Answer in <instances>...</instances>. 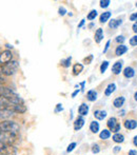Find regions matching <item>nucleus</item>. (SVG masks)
Returning a JSON list of instances; mask_svg holds the SVG:
<instances>
[{
    "label": "nucleus",
    "mask_w": 137,
    "mask_h": 155,
    "mask_svg": "<svg viewBox=\"0 0 137 155\" xmlns=\"http://www.w3.org/2000/svg\"><path fill=\"white\" fill-rule=\"evenodd\" d=\"M0 96L6 98V99L12 102V104H23L22 98L17 93H15L14 91L11 90L10 88H6V87H0Z\"/></svg>",
    "instance_id": "f257e3e1"
},
{
    "label": "nucleus",
    "mask_w": 137,
    "mask_h": 155,
    "mask_svg": "<svg viewBox=\"0 0 137 155\" xmlns=\"http://www.w3.org/2000/svg\"><path fill=\"white\" fill-rule=\"evenodd\" d=\"M18 140H19V134L18 133L0 131V143L13 146L14 143H18Z\"/></svg>",
    "instance_id": "f03ea898"
},
{
    "label": "nucleus",
    "mask_w": 137,
    "mask_h": 155,
    "mask_svg": "<svg viewBox=\"0 0 137 155\" xmlns=\"http://www.w3.org/2000/svg\"><path fill=\"white\" fill-rule=\"evenodd\" d=\"M0 131L18 133L20 132V126L13 120H2L0 121Z\"/></svg>",
    "instance_id": "7ed1b4c3"
},
{
    "label": "nucleus",
    "mask_w": 137,
    "mask_h": 155,
    "mask_svg": "<svg viewBox=\"0 0 137 155\" xmlns=\"http://www.w3.org/2000/svg\"><path fill=\"white\" fill-rule=\"evenodd\" d=\"M19 69V63L16 60H12V61L8 62L6 64L2 65V74H4L5 76H11L14 75Z\"/></svg>",
    "instance_id": "20e7f679"
},
{
    "label": "nucleus",
    "mask_w": 137,
    "mask_h": 155,
    "mask_svg": "<svg viewBox=\"0 0 137 155\" xmlns=\"http://www.w3.org/2000/svg\"><path fill=\"white\" fill-rule=\"evenodd\" d=\"M17 149L12 145L0 143V155H16Z\"/></svg>",
    "instance_id": "39448f33"
},
{
    "label": "nucleus",
    "mask_w": 137,
    "mask_h": 155,
    "mask_svg": "<svg viewBox=\"0 0 137 155\" xmlns=\"http://www.w3.org/2000/svg\"><path fill=\"white\" fill-rule=\"evenodd\" d=\"M12 60H13V54L11 51L5 50V51L0 53V64L1 65L6 64V63L12 61Z\"/></svg>",
    "instance_id": "423d86ee"
},
{
    "label": "nucleus",
    "mask_w": 137,
    "mask_h": 155,
    "mask_svg": "<svg viewBox=\"0 0 137 155\" xmlns=\"http://www.w3.org/2000/svg\"><path fill=\"white\" fill-rule=\"evenodd\" d=\"M15 116V112L10 109H0V118L2 120H11Z\"/></svg>",
    "instance_id": "0eeeda50"
},
{
    "label": "nucleus",
    "mask_w": 137,
    "mask_h": 155,
    "mask_svg": "<svg viewBox=\"0 0 137 155\" xmlns=\"http://www.w3.org/2000/svg\"><path fill=\"white\" fill-rule=\"evenodd\" d=\"M122 65H123V61L122 60H119V61H116L114 64L112 65V72L114 75H118L120 74V72L122 71Z\"/></svg>",
    "instance_id": "6e6552de"
},
{
    "label": "nucleus",
    "mask_w": 137,
    "mask_h": 155,
    "mask_svg": "<svg viewBox=\"0 0 137 155\" xmlns=\"http://www.w3.org/2000/svg\"><path fill=\"white\" fill-rule=\"evenodd\" d=\"M84 118L82 116H78L74 121V131H79L84 126Z\"/></svg>",
    "instance_id": "1a4fd4ad"
},
{
    "label": "nucleus",
    "mask_w": 137,
    "mask_h": 155,
    "mask_svg": "<svg viewBox=\"0 0 137 155\" xmlns=\"http://www.w3.org/2000/svg\"><path fill=\"white\" fill-rule=\"evenodd\" d=\"M123 126L127 130H135L137 128V120H135V119H127L123 123Z\"/></svg>",
    "instance_id": "9d476101"
},
{
    "label": "nucleus",
    "mask_w": 137,
    "mask_h": 155,
    "mask_svg": "<svg viewBox=\"0 0 137 155\" xmlns=\"http://www.w3.org/2000/svg\"><path fill=\"white\" fill-rule=\"evenodd\" d=\"M125 102H126V98L123 97V96H118V97L115 98L114 101H113V106L117 109H120V108H122Z\"/></svg>",
    "instance_id": "9b49d317"
},
{
    "label": "nucleus",
    "mask_w": 137,
    "mask_h": 155,
    "mask_svg": "<svg viewBox=\"0 0 137 155\" xmlns=\"http://www.w3.org/2000/svg\"><path fill=\"white\" fill-rule=\"evenodd\" d=\"M89 110H90V108H89V106L86 104H81L79 106V108H78V113H79V116H86L89 113Z\"/></svg>",
    "instance_id": "f8f14e48"
},
{
    "label": "nucleus",
    "mask_w": 137,
    "mask_h": 155,
    "mask_svg": "<svg viewBox=\"0 0 137 155\" xmlns=\"http://www.w3.org/2000/svg\"><path fill=\"white\" fill-rule=\"evenodd\" d=\"M122 73L126 78H133L134 76H135V70L132 67H127V68H125Z\"/></svg>",
    "instance_id": "ddd939ff"
},
{
    "label": "nucleus",
    "mask_w": 137,
    "mask_h": 155,
    "mask_svg": "<svg viewBox=\"0 0 137 155\" xmlns=\"http://www.w3.org/2000/svg\"><path fill=\"white\" fill-rule=\"evenodd\" d=\"M103 30L101 29V28H99V29L96 30V32H95V35H94V39H95V42L96 43H100L101 40L103 39Z\"/></svg>",
    "instance_id": "4468645a"
},
{
    "label": "nucleus",
    "mask_w": 137,
    "mask_h": 155,
    "mask_svg": "<svg viewBox=\"0 0 137 155\" xmlns=\"http://www.w3.org/2000/svg\"><path fill=\"white\" fill-rule=\"evenodd\" d=\"M128 47L125 45H119L118 47L115 49V54H116V56H121L123 55V54H126L128 52Z\"/></svg>",
    "instance_id": "2eb2a0df"
},
{
    "label": "nucleus",
    "mask_w": 137,
    "mask_h": 155,
    "mask_svg": "<svg viewBox=\"0 0 137 155\" xmlns=\"http://www.w3.org/2000/svg\"><path fill=\"white\" fill-rule=\"evenodd\" d=\"M106 112L103 110H95L94 111V117L97 119V120H103L106 117Z\"/></svg>",
    "instance_id": "dca6fc26"
},
{
    "label": "nucleus",
    "mask_w": 137,
    "mask_h": 155,
    "mask_svg": "<svg viewBox=\"0 0 137 155\" xmlns=\"http://www.w3.org/2000/svg\"><path fill=\"white\" fill-rule=\"evenodd\" d=\"M115 90H116V84H115L114 82H112V84H109L108 86H106V90H104V95H106V96H111L113 93L115 92Z\"/></svg>",
    "instance_id": "f3484780"
},
{
    "label": "nucleus",
    "mask_w": 137,
    "mask_h": 155,
    "mask_svg": "<svg viewBox=\"0 0 137 155\" xmlns=\"http://www.w3.org/2000/svg\"><path fill=\"white\" fill-rule=\"evenodd\" d=\"M121 25H122V20H121V19H112V20H110V22H109V28L115 30L120 27Z\"/></svg>",
    "instance_id": "a211bd4d"
},
{
    "label": "nucleus",
    "mask_w": 137,
    "mask_h": 155,
    "mask_svg": "<svg viewBox=\"0 0 137 155\" xmlns=\"http://www.w3.org/2000/svg\"><path fill=\"white\" fill-rule=\"evenodd\" d=\"M117 124H118V121H117V118L116 117H110V118L108 119V123H106V126H108L109 130L110 131H113L114 130V128L117 126Z\"/></svg>",
    "instance_id": "6ab92c4d"
},
{
    "label": "nucleus",
    "mask_w": 137,
    "mask_h": 155,
    "mask_svg": "<svg viewBox=\"0 0 137 155\" xmlns=\"http://www.w3.org/2000/svg\"><path fill=\"white\" fill-rule=\"evenodd\" d=\"M99 129H100V126H99V123L97 120H93L90 124V131L94 134L99 132Z\"/></svg>",
    "instance_id": "aec40b11"
},
{
    "label": "nucleus",
    "mask_w": 137,
    "mask_h": 155,
    "mask_svg": "<svg viewBox=\"0 0 137 155\" xmlns=\"http://www.w3.org/2000/svg\"><path fill=\"white\" fill-rule=\"evenodd\" d=\"M97 91L95 90H90L88 91V93H86V99L89 100V101H95V100L97 99Z\"/></svg>",
    "instance_id": "412c9836"
},
{
    "label": "nucleus",
    "mask_w": 137,
    "mask_h": 155,
    "mask_svg": "<svg viewBox=\"0 0 137 155\" xmlns=\"http://www.w3.org/2000/svg\"><path fill=\"white\" fill-rule=\"evenodd\" d=\"M111 16H112V13L111 12H109V11L108 12H104L99 17V21H100V23H106L111 18Z\"/></svg>",
    "instance_id": "4be33fe9"
},
{
    "label": "nucleus",
    "mask_w": 137,
    "mask_h": 155,
    "mask_svg": "<svg viewBox=\"0 0 137 155\" xmlns=\"http://www.w3.org/2000/svg\"><path fill=\"white\" fill-rule=\"evenodd\" d=\"M82 70H83V64H81V63H75V64L73 65L74 75H79V74L82 72Z\"/></svg>",
    "instance_id": "5701e85b"
},
{
    "label": "nucleus",
    "mask_w": 137,
    "mask_h": 155,
    "mask_svg": "<svg viewBox=\"0 0 137 155\" xmlns=\"http://www.w3.org/2000/svg\"><path fill=\"white\" fill-rule=\"evenodd\" d=\"M99 137L103 140H106V139H109L111 137V131L109 129H104V130H103L99 133Z\"/></svg>",
    "instance_id": "b1692460"
},
{
    "label": "nucleus",
    "mask_w": 137,
    "mask_h": 155,
    "mask_svg": "<svg viewBox=\"0 0 137 155\" xmlns=\"http://www.w3.org/2000/svg\"><path fill=\"white\" fill-rule=\"evenodd\" d=\"M112 139H113V141H115V143H121L125 141V136H123L122 134H120V133H116V134H114L112 136Z\"/></svg>",
    "instance_id": "393cba45"
},
{
    "label": "nucleus",
    "mask_w": 137,
    "mask_h": 155,
    "mask_svg": "<svg viewBox=\"0 0 137 155\" xmlns=\"http://www.w3.org/2000/svg\"><path fill=\"white\" fill-rule=\"evenodd\" d=\"M97 15H98V14H97V11L96 10H92L88 14V16H86V19H88V20H94V19L97 17Z\"/></svg>",
    "instance_id": "a878e982"
},
{
    "label": "nucleus",
    "mask_w": 137,
    "mask_h": 155,
    "mask_svg": "<svg viewBox=\"0 0 137 155\" xmlns=\"http://www.w3.org/2000/svg\"><path fill=\"white\" fill-rule=\"evenodd\" d=\"M108 68H109V61L108 60H104V61L101 62V64H100V72L103 74L104 72L108 70Z\"/></svg>",
    "instance_id": "bb28decb"
},
{
    "label": "nucleus",
    "mask_w": 137,
    "mask_h": 155,
    "mask_svg": "<svg viewBox=\"0 0 137 155\" xmlns=\"http://www.w3.org/2000/svg\"><path fill=\"white\" fill-rule=\"evenodd\" d=\"M71 60H72V57L70 56V57L66 58V59L61 60V65L64 68H69L70 65H71Z\"/></svg>",
    "instance_id": "cd10ccee"
},
{
    "label": "nucleus",
    "mask_w": 137,
    "mask_h": 155,
    "mask_svg": "<svg viewBox=\"0 0 137 155\" xmlns=\"http://www.w3.org/2000/svg\"><path fill=\"white\" fill-rule=\"evenodd\" d=\"M92 153L93 154H97L100 152V147H99L98 143H94V145H92Z\"/></svg>",
    "instance_id": "c85d7f7f"
},
{
    "label": "nucleus",
    "mask_w": 137,
    "mask_h": 155,
    "mask_svg": "<svg viewBox=\"0 0 137 155\" xmlns=\"http://www.w3.org/2000/svg\"><path fill=\"white\" fill-rule=\"evenodd\" d=\"M76 146H77V143H71L68 146V148H67V152H68V153H71V152H73L74 150H75Z\"/></svg>",
    "instance_id": "c756f323"
},
{
    "label": "nucleus",
    "mask_w": 137,
    "mask_h": 155,
    "mask_svg": "<svg viewBox=\"0 0 137 155\" xmlns=\"http://www.w3.org/2000/svg\"><path fill=\"white\" fill-rule=\"evenodd\" d=\"M99 3H100V8H106L111 4V1H110V0H101V1L99 2Z\"/></svg>",
    "instance_id": "7c9ffc66"
},
{
    "label": "nucleus",
    "mask_w": 137,
    "mask_h": 155,
    "mask_svg": "<svg viewBox=\"0 0 137 155\" xmlns=\"http://www.w3.org/2000/svg\"><path fill=\"white\" fill-rule=\"evenodd\" d=\"M129 42H130V45H132V47H136L137 45V35L131 37L130 40H129Z\"/></svg>",
    "instance_id": "2f4dec72"
},
{
    "label": "nucleus",
    "mask_w": 137,
    "mask_h": 155,
    "mask_svg": "<svg viewBox=\"0 0 137 155\" xmlns=\"http://www.w3.org/2000/svg\"><path fill=\"white\" fill-rule=\"evenodd\" d=\"M67 13H68V11H67V8H64V6H60V8H58V14H59L60 16H64Z\"/></svg>",
    "instance_id": "473e14b6"
},
{
    "label": "nucleus",
    "mask_w": 137,
    "mask_h": 155,
    "mask_svg": "<svg viewBox=\"0 0 137 155\" xmlns=\"http://www.w3.org/2000/svg\"><path fill=\"white\" fill-rule=\"evenodd\" d=\"M116 42H118V43H120V45H122L123 42H125V40H126V37L123 36V35H119V36H117L116 37Z\"/></svg>",
    "instance_id": "72a5a7b5"
},
{
    "label": "nucleus",
    "mask_w": 137,
    "mask_h": 155,
    "mask_svg": "<svg viewBox=\"0 0 137 155\" xmlns=\"http://www.w3.org/2000/svg\"><path fill=\"white\" fill-rule=\"evenodd\" d=\"M64 111V107H62L61 104H56V108H55V113H59Z\"/></svg>",
    "instance_id": "f704fd0d"
},
{
    "label": "nucleus",
    "mask_w": 137,
    "mask_h": 155,
    "mask_svg": "<svg viewBox=\"0 0 137 155\" xmlns=\"http://www.w3.org/2000/svg\"><path fill=\"white\" fill-rule=\"evenodd\" d=\"M110 45H111V40H108L106 43V47H104V49H103V54H106V52H108L109 48H110Z\"/></svg>",
    "instance_id": "c9c22d12"
},
{
    "label": "nucleus",
    "mask_w": 137,
    "mask_h": 155,
    "mask_svg": "<svg viewBox=\"0 0 137 155\" xmlns=\"http://www.w3.org/2000/svg\"><path fill=\"white\" fill-rule=\"evenodd\" d=\"M130 20L137 22V13H133V14H131V16H130Z\"/></svg>",
    "instance_id": "e433bc0d"
},
{
    "label": "nucleus",
    "mask_w": 137,
    "mask_h": 155,
    "mask_svg": "<svg viewBox=\"0 0 137 155\" xmlns=\"http://www.w3.org/2000/svg\"><path fill=\"white\" fill-rule=\"evenodd\" d=\"M93 59V55H89V57H86L84 58V62L86 63V64H89V63H91Z\"/></svg>",
    "instance_id": "4c0bfd02"
},
{
    "label": "nucleus",
    "mask_w": 137,
    "mask_h": 155,
    "mask_svg": "<svg viewBox=\"0 0 137 155\" xmlns=\"http://www.w3.org/2000/svg\"><path fill=\"white\" fill-rule=\"evenodd\" d=\"M121 151V147L120 146H116V147H114V149H113V152H114L115 154H117L118 152Z\"/></svg>",
    "instance_id": "58836bf2"
},
{
    "label": "nucleus",
    "mask_w": 137,
    "mask_h": 155,
    "mask_svg": "<svg viewBox=\"0 0 137 155\" xmlns=\"http://www.w3.org/2000/svg\"><path fill=\"white\" fill-rule=\"evenodd\" d=\"M80 91H81V90H80V89H79V88H78V89H76V90H75V91H74V92H73V93H72V97H73V98H74V97H75V96H76V95H77V94H78V93H79V92H80Z\"/></svg>",
    "instance_id": "ea45409f"
},
{
    "label": "nucleus",
    "mask_w": 137,
    "mask_h": 155,
    "mask_svg": "<svg viewBox=\"0 0 137 155\" xmlns=\"http://www.w3.org/2000/svg\"><path fill=\"white\" fill-rule=\"evenodd\" d=\"M132 30H133V32L137 34V22H134L133 27H132Z\"/></svg>",
    "instance_id": "a19ab883"
},
{
    "label": "nucleus",
    "mask_w": 137,
    "mask_h": 155,
    "mask_svg": "<svg viewBox=\"0 0 137 155\" xmlns=\"http://www.w3.org/2000/svg\"><path fill=\"white\" fill-rule=\"evenodd\" d=\"M129 155H137V150H130Z\"/></svg>",
    "instance_id": "79ce46f5"
},
{
    "label": "nucleus",
    "mask_w": 137,
    "mask_h": 155,
    "mask_svg": "<svg viewBox=\"0 0 137 155\" xmlns=\"http://www.w3.org/2000/svg\"><path fill=\"white\" fill-rule=\"evenodd\" d=\"M84 22H86V20H84V19H82V20L80 21V23H79V25H78V29H80V28H81L82 25H84Z\"/></svg>",
    "instance_id": "37998d69"
},
{
    "label": "nucleus",
    "mask_w": 137,
    "mask_h": 155,
    "mask_svg": "<svg viewBox=\"0 0 137 155\" xmlns=\"http://www.w3.org/2000/svg\"><path fill=\"white\" fill-rule=\"evenodd\" d=\"M133 145L137 148V135L136 136H134V138H133Z\"/></svg>",
    "instance_id": "c03bdc74"
},
{
    "label": "nucleus",
    "mask_w": 137,
    "mask_h": 155,
    "mask_svg": "<svg viewBox=\"0 0 137 155\" xmlns=\"http://www.w3.org/2000/svg\"><path fill=\"white\" fill-rule=\"evenodd\" d=\"M126 115V111L125 110H121V111H119V116H125Z\"/></svg>",
    "instance_id": "a18cd8bd"
},
{
    "label": "nucleus",
    "mask_w": 137,
    "mask_h": 155,
    "mask_svg": "<svg viewBox=\"0 0 137 155\" xmlns=\"http://www.w3.org/2000/svg\"><path fill=\"white\" fill-rule=\"evenodd\" d=\"M84 84H86V81H82L80 84V86H81V92H84Z\"/></svg>",
    "instance_id": "49530a36"
},
{
    "label": "nucleus",
    "mask_w": 137,
    "mask_h": 155,
    "mask_svg": "<svg viewBox=\"0 0 137 155\" xmlns=\"http://www.w3.org/2000/svg\"><path fill=\"white\" fill-rule=\"evenodd\" d=\"M134 99H135L136 101H137V91L135 92V94H134Z\"/></svg>",
    "instance_id": "de8ad7c7"
},
{
    "label": "nucleus",
    "mask_w": 137,
    "mask_h": 155,
    "mask_svg": "<svg viewBox=\"0 0 137 155\" xmlns=\"http://www.w3.org/2000/svg\"><path fill=\"white\" fill-rule=\"evenodd\" d=\"M93 27H94V23H90V25H89V28H90V29H92Z\"/></svg>",
    "instance_id": "09e8293b"
},
{
    "label": "nucleus",
    "mask_w": 137,
    "mask_h": 155,
    "mask_svg": "<svg viewBox=\"0 0 137 155\" xmlns=\"http://www.w3.org/2000/svg\"><path fill=\"white\" fill-rule=\"evenodd\" d=\"M1 72H2V65L0 64V73H1Z\"/></svg>",
    "instance_id": "8fccbe9b"
},
{
    "label": "nucleus",
    "mask_w": 137,
    "mask_h": 155,
    "mask_svg": "<svg viewBox=\"0 0 137 155\" xmlns=\"http://www.w3.org/2000/svg\"><path fill=\"white\" fill-rule=\"evenodd\" d=\"M135 6H136V8H137V2H136V3H135Z\"/></svg>",
    "instance_id": "3c124183"
}]
</instances>
